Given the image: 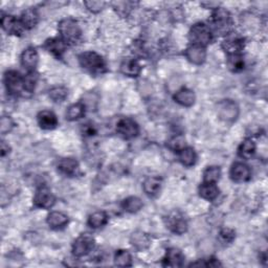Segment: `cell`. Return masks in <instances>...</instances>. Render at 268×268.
<instances>
[{
	"mask_svg": "<svg viewBox=\"0 0 268 268\" xmlns=\"http://www.w3.org/2000/svg\"><path fill=\"white\" fill-rule=\"evenodd\" d=\"M118 133L125 139H131L138 135L139 127L137 123L129 118H125L120 120L117 126Z\"/></svg>",
	"mask_w": 268,
	"mask_h": 268,
	"instance_id": "cell-10",
	"label": "cell"
},
{
	"mask_svg": "<svg viewBox=\"0 0 268 268\" xmlns=\"http://www.w3.org/2000/svg\"><path fill=\"white\" fill-rule=\"evenodd\" d=\"M178 158L185 167H192L197 162V154L193 148L186 147L178 152Z\"/></svg>",
	"mask_w": 268,
	"mask_h": 268,
	"instance_id": "cell-28",
	"label": "cell"
},
{
	"mask_svg": "<svg viewBox=\"0 0 268 268\" xmlns=\"http://www.w3.org/2000/svg\"><path fill=\"white\" fill-rule=\"evenodd\" d=\"M9 153H10V146L7 145L6 142H4V140H3V142H2V156L5 157L6 155L9 154Z\"/></svg>",
	"mask_w": 268,
	"mask_h": 268,
	"instance_id": "cell-43",
	"label": "cell"
},
{
	"mask_svg": "<svg viewBox=\"0 0 268 268\" xmlns=\"http://www.w3.org/2000/svg\"><path fill=\"white\" fill-rule=\"evenodd\" d=\"M21 65L27 70V72H35V68L39 62V55L36 48L27 47L21 55Z\"/></svg>",
	"mask_w": 268,
	"mask_h": 268,
	"instance_id": "cell-15",
	"label": "cell"
},
{
	"mask_svg": "<svg viewBox=\"0 0 268 268\" xmlns=\"http://www.w3.org/2000/svg\"><path fill=\"white\" fill-rule=\"evenodd\" d=\"M165 224L168 230L176 235H183L188 231V221L180 211L173 210L165 218Z\"/></svg>",
	"mask_w": 268,
	"mask_h": 268,
	"instance_id": "cell-6",
	"label": "cell"
},
{
	"mask_svg": "<svg viewBox=\"0 0 268 268\" xmlns=\"http://www.w3.org/2000/svg\"><path fill=\"white\" fill-rule=\"evenodd\" d=\"M219 239L224 244H231L236 239V232L229 228L221 229L219 232Z\"/></svg>",
	"mask_w": 268,
	"mask_h": 268,
	"instance_id": "cell-38",
	"label": "cell"
},
{
	"mask_svg": "<svg viewBox=\"0 0 268 268\" xmlns=\"http://www.w3.org/2000/svg\"><path fill=\"white\" fill-rule=\"evenodd\" d=\"M84 115H85V105L81 102L70 105L66 110V119L70 122L83 118Z\"/></svg>",
	"mask_w": 268,
	"mask_h": 268,
	"instance_id": "cell-31",
	"label": "cell"
},
{
	"mask_svg": "<svg viewBox=\"0 0 268 268\" xmlns=\"http://www.w3.org/2000/svg\"><path fill=\"white\" fill-rule=\"evenodd\" d=\"M221 177V169L217 166L207 167L203 172V182L217 183Z\"/></svg>",
	"mask_w": 268,
	"mask_h": 268,
	"instance_id": "cell-32",
	"label": "cell"
},
{
	"mask_svg": "<svg viewBox=\"0 0 268 268\" xmlns=\"http://www.w3.org/2000/svg\"><path fill=\"white\" fill-rule=\"evenodd\" d=\"M33 202L36 207L48 209L53 206L56 198L51 191L47 187H40L37 189L35 193Z\"/></svg>",
	"mask_w": 268,
	"mask_h": 268,
	"instance_id": "cell-9",
	"label": "cell"
},
{
	"mask_svg": "<svg viewBox=\"0 0 268 268\" xmlns=\"http://www.w3.org/2000/svg\"><path fill=\"white\" fill-rule=\"evenodd\" d=\"M186 58L195 65H201L206 59V49L203 46L191 44L185 51Z\"/></svg>",
	"mask_w": 268,
	"mask_h": 268,
	"instance_id": "cell-13",
	"label": "cell"
},
{
	"mask_svg": "<svg viewBox=\"0 0 268 268\" xmlns=\"http://www.w3.org/2000/svg\"><path fill=\"white\" fill-rule=\"evenodd\" d=\"M250 169L248 166H246L243 163H235L230 171V176L233 181L238 182V183H242L246 182L250 179Z\"/></svg>",
	"mask_w": 268,
	"mask_h": 268,
	"instance_id": "cell-12",
	"label": "cell"
},
{
	"mask_svg": "<svg viewBox=\"0 0 268 268\" xmlns=\"http://www.w3.org/2000/svg\"><path fill=\"white\" fill-rule=\"evenodd\" d=\"M58 171L66 176H75L79 170V163L74 158H62L59 160Z\"/></svg>",
	"mask_w": 268,
	"mask_h": 268,
	"instance_id": "cell-25",
	"label": "cell"
},
{
	"mask_svg": "<svg viewBox=\"0 0 268 268\" xmlns=\"http://www.w3.org/2000/svg\"><path fill=\"white\" fill-rule=\"evenodd\" d=\"M228 65L230 67V69L234 73H239L241 72V70L244 69L245 63H244V59L242 57V55H235V56H230L229 57V61H228Z\"/></svg>",
	"mask_w": 268,
	"mask_h": 268,
	"instance_id": "cell-34",
	"label": "cell"
},
{
	"mask_svg": "<svg viewBox=\"0 0 268 268\" xmlns=\"http://www.w3.org/2000/svg\"><path fill=\"white\" fill-rule=\"evenodd\" d=\"M5 85L8 92L12 95H25L24 77L16 70H8L5 74Z\"/></svg>",
	"mask_w": 268,
	"mask_h": 268,
	"instance_id": "cell-5",
	"label": "cell"
},
{
	"mask_svg": "<svg viewBox=\"0 0 268 268\" xmlns=\"http://www.w3.org/2000/svg\"><path fill=\"white\" fill-rule=\"evenodd\" d=\"M130 243L136 250L143 251V250H146L149 248L151 241H150V238L147 234H145L144 232L137 231L131 235Z\"/></svg>",
	"mask_w": 268,
	"mask_h": 268,
	"instance_id": "cell-23",
	"label": "cell"
},
{
	"mask_svg": "<svg viewBox=\"0 0 268 268\" xmlns=\"http://www.w3.org/2000/svg\"><path fill=\"white\" fill-rule=\"evenodd\" d=\"M115 263L120 267H130L132 266V256L128 250H118L115 256Z\"/></svg>",
	"mask_w": 268,
	"mask_h": 268,
	"instance_id": "cell-33",
	"label": "cell"
},
{
	"mask_svg": "<svg viewBox=\"0 0 268 268\" xmlns=\"http://www.w3.org/2000/svg\"><path fill=\"white\" fill-rule=\"evenodd\" d=\"M189 39L191 44L205 47L213 40V33L208 25L204 23H196L191 27Z\"/></svg>",
	"mask_w": 268,
	"mask_h": 268,
	"instance_id": "cell-3",
	"label": "cell"
},
{
	"mask_svg": "<svg viewBox=\"0 0 268 268\" xmlns=\"http://www.w3.org/2000/svg\"><path fill=\"white\" fill-rule=\"evenodd\" d=\"M217 115L224 122H234L239 116V107L232 100H223L218 104Z\"/></svg>",
	"mask_w": 268,
	"mask_h": 268,
	"instance_id": "cell-8",
	"label": "cell"
},
{
	"mask_svg": "<svg viewBox=\"0 0 268 268\" xmlns=\"http://www.w3.org/2000/svg\"><path fill=\"white\" fill-rule=\"evenodd\" d=\"M199 195L201 198L213 201L215 200L218 195H219V189L216 186V183H205L203 182L202 185L199 187Z\"/></svg>",
	"mask_w": 268,
	"mask_h": 268,
	"instance_id": "cell-26",
	"label": "cell"
},
{
	"mask_svg": "<svg viewBox=\"0 0 268 268\" xmlns=\"http://www.w3.org/2000/svg\"><path fill=\"white\" fill-rule=\"evenodd\" d=\"M14 127H15V122L13 121L11 117L4 116L2 118V121H0V132L3 135L11 132L14 129Z\"/></svg>",
	"mask_w": 268,
	"mask_h": 268,
	"instance_id": "cell-39",
	"label": "cell"
},
{
	"mask_svg": "<svg viewBox=\"0 0 268 268\" xmlns=\"http://www.w3.org/2000/svg\"><path fill=\"white\" fill-rule=\"evenodd\" d=\"M121 73L127 77L136 78L142 73V66L135 59H125L121 64Z\"/></svg>",
	"mask_w": 268,
	"mask_h": 268,
	"instance_id": "cell-18",
	"label": "cell"
},
{
	"mask_svg": "<svg viewBox=\"0 0 268 268\" xmlns=\"http://www.w3.org/2000/svg\"><path fill=\"white\" fill-rule=\"evenodd\" d=\"M108 222V216L103 210H97L92 213L88 218V225L91 229H101Z\"/></svg>",
	"mask_w": 268,
	"mask_h": 268,
	"instance_id": "cell-29",
	"label": "cell"
},
{
	"mask_svg": "<svg viewBox=\"0 0 268 268\" xmlns=\"http://www.w3.org/2000/svg\"><path fill=\"white\" fill-rule=\"evenodd\" d=\"M185 262V256L180 249L171 247L167 249L166 256L163 259V265L166 267H181Z\"/></svg>",
	"mask_w": 268,
	"mask_h": 268,
	"instance_id": "cell-14",
	"label": "cell"
},
{
	"mask_svg": "<svg viewBox=\"0 0 268 268\" xmlns=\"http://www.w3.org/2000/svg\"><path fill=\"white\" fill-rule=\"evenodd\" d=\"M85 6L90 12L98 13V12H101L104 9L106 4L103 3V2H86Z\"/></svg>",
	"mask_w": 268,
	"mask_h": 268,
	"instance_id": "cell-41",
	"label": "cell"
},
{
	"mask_svg": "<svg viewBox=\"0 0 268 268\" xmlns=\"http://www.w3.org/2000/svg\"><path fill=\"white\" fill-rule=\"evenodd\" d=\"M68 96V89L64 86H55L49 90V97L53 102H63Z\"/></svg>",
	"mask_w": 268,
	"mask_h": 268,
	"instance_id": "cell-35",
	"label": "cell"
},
{
	"mask_svg": "<svg viewBox=\"0 0 268 268\" xmlns=\"http://www.w3.org/2000/svg\"><path fill=\"white\" fill-rule=\"evenodd\" d=\"M82 133L84 136H92L96 133V129L92 124H85L82 127Z\"/></svg>",
	"mask_w": 268,
	"mask_h": 268,
	"instance_id": "cell-42",
	"label": "cell"
},
{
	"mask_svg": "<svg viewBox=\"0 0 268 268\" xmlns=\"http://www.w3.org/2000/svg\"><path fill=\"white\" fill-rule=\"evenodd\" d=\"M173 98L177 104L183 107H192L195 104L196 95L194 91L189 88H181L174 94Z\"/></svg>",
	"mask_w": 268,
	"mask_h": 268,
	"instance_id": "cell-20",
	"label": "cell"
},
{
	"mask_svg": "<svg viewBox=\"0 0 268 268\" xmlns=\"http://www.w3.org/2000/svg\"><path fill=\"white\" fill-rule=\"evenodd\" d=\"M162 186H163L162 178L156 176H151L145 179L143 183V189L149 197H156L160 193Z\"/></svg>",
	"mask_w": 268,
	"mask_h": 268,
	"instance_id": "cell-21",
	"label": "cell"
},
{
	"mask_svg": "<svg viewBox=\"0 0 268 268\" xmlns=\"http://www.w3.org/2000/svg\"><path fill=\"white\" fill-rule=\"evenodd\" d=\"M67 44L61 38H51L45 41L44 48L52 53L55 57L61 58L63 53L66 51Z\"/></svg>",
	"mask_w": 268,
	"mask_h": 268,
	"instance_id": "cell-19",
	"label": "cell"
},
{
	"mask_svg": "<svg viewBox=\"0 0 268 268\" xmlns=\"http://www.w3.org/2000/svg\"><path fill=\"white\" fill-rule=\"evenodd\" d=\"M46 222L49 225L50 229L61 230L68 224L69 219L68 216L62 213V211H51V213L47 216Z\"/></svg>",
	"mask_w": 268,
	"mask_h": 268,
	"instance_id": "cell-22",
	"label": "cell"
},
{
	"mask_svg": "<svg viewBox=\"0 0 268 268\" xmlns=\"http://www.w3.org/2000/svg\"><path fill=\"white\" fill-rule=\"evenodd\" d=\"M58 30L61 36V39L66 44L75 45L79 43L82 38L81 27L73 18H64L58 24Z\"/></svg>",
	"mask_w": 268,
	"mask_h": 268,
	"instance_id": "cell-2",
	"label": "cell"
},
{
	"mask_svg": "<svg viewBox=\"0 0 268 268\" xmlns=\"http://www.w3.org/2000/svg\"><path fill=\"white\" fill-rule=\"evenodd\" d=\"M38 82V75L35 72H31L24 77V90L25 93H33Z\"/></svg>",
	"mask_w": 268,
	"mask_h": 268,
	"instance_id": "cell-37",
	"label": "cell"
},
{
	"mask_svg": "<svg viewBox=\"0 0 268 268\" xmlns=\"http://www.w3.org/2000/svg\"><path fill=\"white\" fill-rule=\"evenodd\" d=\"M21 24L24 27V30H32L37 25L39 21V14L36 9L30 8L25 10L20 18Z\"/></svg>",
	"mask_w": 268,
	"mask_h": 268,
	"instance_id": "cell-24",
	"label": "cell"
},
{
	"mask_svg": "<svg viewBox=\"0 0 268 268\" xmlns=\"http://www.w3.org/2000/svg\"><path fill=\"white\" fill-rule=\"evenodd\" d=\"M256 149H257V146L255 142H253V140L250 138H246L244 142L240 145L238 149V154L241 158L250 159L253 155H255Z\"/></svg>",
	"mask_w": 268,
	"mask_h": 268,
	"instance_id": "cell-27",
	"label": "cell"
},
{
	"mask_svg": "<svg viewBox=\"0 0 268 268\" xmlns=\"http://www.w3.org/2000/svg\"><path fill=\"white\" fill-rule=\"evenodd\" d=\"M95 245L94 238L88 234H81L73 244V253L77 258H82L84 256H87L89 252L92 251Z\"/></svg>",
	"mask_w": 268,
	"mask_h": 268,
	"instance_id": "cell-7",
	"label": "cell"
},
{
	"mask_svg": "<svg viewBox=\"0 0 268 268\" xmlns=\"http://www.w3.org/2000/svg\"><path fill=\"white\" fill-rule=\"evenodd\" d=\"M143 206H144V203L142 199H139L138 197H135V196L128 197V198L124 199V201L122 202L123 209L131 214L137 213V211H139L143 208Z\"/></svg>",
	"mask_w": 268,
	"mask_h": 268,
	"instance_id": "cell-30",
	"label": "cell"
},
{
	"mask_svg": "<svg viewBox=\"0 0 268 268\" xmlns=\"http://www.w3.org/2000/svg\"><path fill=\"white\" fill-rule=\"evenodd\" d=\"M38 124L40 126V128L44 130H53L55 128H57L58 126V119L56 117L52 111L49 110H43L39 112V115L37 117Z\"/></svg>",
	"mask_w": 268,
	"mask_h": 268,
	"instance_id": "cell-17",
	"label": "cell"
},
{
	"mask_svg": "<svg viewBox=\"0 0 268 268\" xmlns=\"http://www.w3.org/2000/svg\"><path fill=\"white\" fill-rule=\"evenodd\" d=\"M245 42L242 37L239 36H229L227 39H224L221 47L229 56L241 55L242 50L244 49Z\"/></svg>",
	"mask_w": 268,
	"mask_h": 268,
	"instance_id": "cell-11",
	"label": "cell"
},
{
	"mask_svg": "<svg viewBox=\"0 0 268 268\" xmlns=\"http://www.w3.org/2000/svg\"><path fill=\"white\" fill-rule=\"evenodd\" d=\"M167 146H168L169 149H171V150L176 151V152H179L183 148H186V138H185V136L181 135V134L175 135L172 138L169 139Z\"/></svg>",
	"mask_w": 268,
	"mask_h": 268,
	"instance_id": "cell-36",
	"label": "cell"
},
{
	"mask_svg": "<svg viewBox=\"0 0 268 268\" xmlns=\"http://www.w3.org/2000/svg\"><path fill=\"white\" fill-rule=\"evenodd\" d=\"M211 24H213L215 31L221 34H229L233 26L231 14L222 8H216L211 15Z\"/></svg>",
	"mask_w": 268,
	"mask_h": 268,
	"instance_id": "cell-4",
	"label": "cell"
},
{
	"mask_svg": "<svg viewBox=\"0 0 268 268\" xmlns=\"http://www.w3.org/2000/svg\"><path fill=\"white\" fill-rule=\"evenodd\" d=\"M2 26L3 29L9 35H15L21 36L24 31V27L21 24V21L11 15H5L2 18Z\"/></svg>",
	"mask_w": 268,
	"mask_h": 268,
	"instance_id": "cell-16",
	"label": "cell"
},
{
	"mask_svg": "<svg viewBox=\"0 0 268 268\" xmlns=\"http://www.w3.org/2000/svg\"><path fill=\"white\" fill-rule=\"evenodd\" d=\"M79 62L83 69L93 76H100L107 72L105 60L95 51L82 52L79 56Z\"/></svg>",
	"mask_w": 268,
	"mask_h": 268,
	"instance_id": "cell-1",
	"label": "cell"
},
{
	"mask_svg": "<svg viewBox=\"0 0 268 268\" xmlns=\"http://www.w3.org/2000/svg\"><path fill=\"white\" fill-rule=\"evenodd\" d=\"M191 266H203V267H218L221 266V263L215 259V258H209L206 260H199L198 262L192 263Z\"/></svg>",
	"mask_w": 268,
	"mask_h": 268,
	"instance_id": "cell-40",
	"label": "cell"
}]
</instances>
